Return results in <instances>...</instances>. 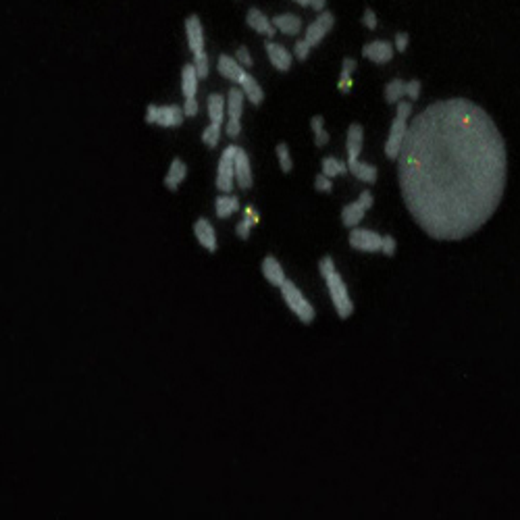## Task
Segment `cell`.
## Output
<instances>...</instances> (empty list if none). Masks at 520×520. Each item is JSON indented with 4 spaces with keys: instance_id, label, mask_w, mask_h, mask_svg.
<instances>
[{
    "instance_id": "e575fe53",
    "label": "cell",
    "mask_w": 520,
    "mask_h": 520,
    "mask_svg": "<svg viewBox=\"0 0 520 520\" xmlns=\"http://www.w3.org/2000/svg\"><path fill=\"white\" fill-rule=\"evenodd\" d=\"M408 42H410V35H408V33H404V31L396 33V42H393L396 52H404V50L408 48Z\"/></svg>"
},
{
    "instance_id": "484cf974",
    "label": "cell",
    "mask_w": 520,
    "mask_h": 520,
    "mask_svg": "<svg viewBox=\"0 0 520 520\" xmlns=\"http://www.w3.org/2000/svg\"><path fill=\"white\" fill-rule=\"evenodd\" d=\"M404 96H408V81L402 79H391L385 86V100L389 104H398Z\"/></svg>"
},
{
    "instance_id": "f35d334b",
    "label": "cell",
    "mask_w": 520,
    "mask_h": 520,
    "mask_svg": "<svg viewBox=\"0 0 520 520\" xmlns=\"http://www.w3.org/2000/svg\"><path fill=\"white\" fill-rule=\"evenodd\" d=\"M236 58H238L244 67H250V65H252V56H250V50H248L246 46H240V48H238Z\"/></svg>"
},
{
    "instance_id": "5b68a950",
    "label": "cell",
    "mask_w": 520,
    "mask_h": 520,
    "mask_svg": "<svg viewBox=\"0 0 520 520\" xmlns=\"http://www.w3.org/2000/svg\"><path fill=\"white\" fill-rule=\"evenodd\" d=\"M412 115V100H400L398 102V111H396V119L389 127V136L385 142V156L389 161H398L400 152H402V144L408 131V119Z\"/></svg>"
},
{
    "instance_id": "4316f807",
    "label": "cell",
    "mask_w": 520,
    "mask_h": 520,
    "mask_svg": "<svg viewBox=\"0 0 520 520\" xmlns=\"http://www.w3.org/2000/svg\"><path fill=\"white\" fill-rule=\"evenodd\" d=\"M238 209H240L238 198H234V196H229V194L219 196V198L215 200V211H217V217H219V219H229Z\"/></svg>"
},
{
    "instance_id": "4fadbf2b",
    "label": "cell",
    "mask_w": 520,
    "mask_h": 520,
    "mask_svg": "<svg viewBox=\"0 0 520 520\" xmlns=\"http://www.w3.org/2000/svg\"><path fill=\"white\" fill-rule=\"evenodd\" d=\"M396 54V46L387 40H375L362 46V56L377 63V65H385L393 58Z\"/></svg>"
},
{
    "instance_id": "9a60e30c",
    "label": "cell",
    "mask_w": 520,
    "mask_h": 520,
    "mask_svg": "<svg viewBox=\"0 0 520 520\" xmlns=\"http://www.w3.org/2000/svg\"><path fill=\"white\" fill-rule=\"evenodd\" d=\"M236 181L242 190H250L254 179H252V169H250V159L246 150L238 148L236 150Z\"/></svg>"
},
{
    "instance_id": "ffe728a7",
    "label": "cell",
    "mask_w": 520,
    "mask_h": 520,
    "mask_svg": "<svg viewBox=\"0 0 520 520\" xmlns=\"http://www.w3.org/2000/svg\"><path fill=\"white\" fill-rule=\"evenodd\" d=\"M186 175H188V165L181 159H173L171 167H169V173L165 177V188L171 190V192H177L179 186L184 184Z\"/></svg>"
},
{
    "instance_id": "8d00e7d4",
    "label": "cell",
    "mask_w": 520,
    "mask_h": 520,
    "mask_svg": "<svg viewBox=\"0 0 520 520\" xmlns=\"http://www.w3.org/2000/svg\"><path fill=\"white\" fill-rule=\"evenodd\" d=\"M184 113H186V117H196L198 115V100L196 98H186Z\"/></svg>"
},
{
    "instance_id": "5bb4252c",
    "label": "cell",
    "mask_w": 520,
    "mask_h": 520,
    "mask_svg": "<svg viewBox=\"0 0 520 520\" xmlns=\"http://www.w3.org/2000/svg\"><path fill=\"white\" fill-rule=\"evenodd\" d=\"M217 69H219V73L225 77V79H229V81H234V83H238L240 86V81L246 77V67L238 60V58H234V56H229V54H221L219 56V63H217Z\"/></svg>"
},
{
    "instance_id": "ab89813d",
    "label": "cell",
    "mask_w": 520,
    "mask_h": 520,
    "mask_svg": "<svg viewBox=\"0 0 520 520\" xmlns=\"http://www.w3.org/2000/svg\"><path fill=\"white\" fill-rule=\"evenodd\" d=\"M421 96V81L419 79H412V81H408V98L414 102L416 98Z\"/></svg>"
},
{
    "instance_id": "f546056e",
    "label": "cell",
    "mask_w": 520,
    "mask_h": 520,
    "mask_svg": "<svg viewBox=\"0 0 520 520\" xmlns=\"http://www.w3.org/2000/svg\"><path fill=\"white\" fill-rule=\"evenodd\" d=\"M310 127H312V133H314V144H316L318 148L327 146V144H329V133H327V129H325V119H323L320 115H314V117L310 119Z\"/></svg>"
},
{
    "instance_id": "d590c367",
    "label": "cell",
    "mask_w": 520,
    "mask_h": 520,
    "mask_svg": "<svg viewBox=\"0 0 520 520\" xmlns=\"http://www.w3.org/2000/svg\"><path fill=\"white\" fill-rule=\"evenodd\" d=\"M362 23H364V25H366L368 29H377L379 21H377V15H375V10L366 8V10H364V15H362Z\"/></svg>"
},
{
    "instance_id": "ac0fdd59",
    "label": "cell",
    "mask_w": 520,
    "mask_h": 520,
    "mask_svg": "<svg viewBox=\"0 0 520 520\" xmlns=\"http://www.w3.org/2000/svg\"><path fill=\"white\" fill-rule=\"evenodd\" d=\"M246 23H248V27H252L254 31H259L262 35H268V38H273L275 33H277V27L273 25V21L260 10V8H250L248 10V15H246Z\"/></svg>"
},
{
    "instance_id": "6da1fadb",
    "label": "cell",
    "mask_w": 520,
    "mask_h": 520,
    "mask_svg": "<svg viewBox=\"0 0 520 520\" xmlns=\"http://www.w3.org/2000/svg\"><path fill=\"white\" fill-rule=\"evenodd\" d=\"M398 179L408 213L429 238L464 240L504 198V136L487 111L466 98L433 102L408 123Z\"/></svg>"
},
{
    "instance_id": "3957f363",
    "label": "cell",
    "mask_w": 520,
    "mask_h": 520,
    "mask_svg": "<svg viewBox=\"0 0 520 520\" xmlns=\"http://www.w3.org/2000/svg\"><path fill=\"white\" fill-rule=\"evenodd\" d=\"M362 144H364V127L360 123H352L348 127V138H346V152H348V169L350 173L364 181V184H375L379 179V171L377 167L362 163L360 161V152H362Z\"/></svg>"
},
{
    "instance_id": "1f68e13d",
    "label": "cell",
    "mask_w": 520,
    "mask_h": 520,
    "mask_svg": "<svg viewBox=\"0 0 520 520\" xmlns=\"http://www.w3.org/2000/svg\"><path fill=\"white\" fill-rule=\"evenodd\" d=\"M221 125H223V123H213V121H211V125L204 127L202 142H204L206 146L215 148V146L219 144V140H221Z\"/></svg>"
},
{
    "instance_id": "8992f818",
    "label": "cell",
    "mask_w": 520,
    "mask_h": 520,
    "mask_svg": "<svg viewBox=\"0 0 520 520\" xmlns=\"http://www.w3.org/2000/svg\"><path fill=\"white\" fill-rule=\"evenodd\" d=\"M186 35H188V46L194 54V65L198 71L200 79L209 77V56L204 52V27L198 15H190L186 19Z\"/></svg>"
},
{
    "instance_id": "7c38bea8",
    "label": "cell",
    "mask_w": 520,
    "mask_h": 520,
    "mask_svg": "<svg viewBox=\"0 0 520 520\" xmlns=\"http://www.w3.org/2000/svg\"><path fill=\"white\" fill-rule=\"evenodd\" d=\"M350 246L360 252H381L383 250V236L371 229H358L354 227L348 238Z\"/></svg>"
},
{
    "instance_id": "52a82bcc",
    "label": "cell",
    "mask_w": 520,
    "mask_h": 520,
    "mask_svg": "<svg viewBox=\"0 0 520 520\" xmlns=\"http://www.w3.org/2000/svg\"><path fill=\"white\" fill-rule=\"evenodd\" d=\"M279 289H281V295H283L287 308H289L304 325H310V323L314 320V316H316V310H314V306L304 298V293L295 287V283H291V281L287 279Z\"/></svg>"
},
{
    "instance_id": "83f0119b",
    "label": "cell",
    "mask_w": 520,
    "mask_h": 520,
    "mask_svg": "<svg viewBox=\"0 0 520 520\" xmlns=\"http://www.w3.org/2000/svg\"><path fill=\"white\" fill-rule=\"evenodd\" d=\"M257 221H259V213H257L252 206H248V209L244 211V219H242V221L238 223V227H236L238 238H240V240H248Z\"/></svg>"
},
{
    "instance_id": "d6986e66",
    "label": "cell",
    "mask_w": 520,
    "mask_h": 520,
    "mask_svg": "<svg viewBox=\"0 0 520 520\" xmlns=\"http://www.w3.org/2000/svg\"><path fill=\"white\" fill-rule=\"evenodd\" d=\"M262 275L275 287H281L287 281V275H285L283 266L279 264V260L275 257H264V260H262Z\"/></svg>"
},
{
    "instance_id": "cb8c5ba5",
    "label": "cell",
    "mask_w": 520,
    "mask_h": 520,
    "mask_svg": "<svg viewBox=\"0 0 520 520\" xmlns=\"http://www.w3.org/2000/svg\"><path fill=\"white\" fill-rule=\"evenodd\" d=\"M356 71V60L354 58H350V56H346L343 60H341V75H339V81H337V88H339V92L341 94H348L350 90H352V73Z\"/></svg>"
},
{
    "instance_id": "7402d4cb",
    "label": "cell",
    "mask_w": 520,
    "mask_h": 520,
    "mask_svg": "<svg viewBox=\"0 0 520 520\" xmlns=\"http://www.w3.org/2000/svg\"><path fill=\"white\" fill-rule=\"evenodd\" d=\"M198 71H196V65H184L181 69V92H184V98H196V92H198Z\"/></svg>"
},
{
    "instance_id": "ba28073f",
    "label": "cell",
    "mask_w": 520,
    "mask_h": 520,
    "mask_svg": "<svg viewBox=\"0 0 520 520\" xmlns=\"http://www.w3.org/2000/svg\"><path fill=\"white\" fill-rule=\"evenodd\" d=\"M186 119L184 106L179 104H165V106H156V104H148L146 108V123L150 125H161V127H179Z\"/></svg>"
},
{
    "instance_id": "836d02e7",
    "label": "cell",
    "mask_w": 520,
    "mask_h": 520,
    "mask_svg": "<svg viewBox=\"0 0 520 520\" xmlns=\"http://www.w3.org/2000/svg\"><path fill=\"white\" fill-rule=\"evenodd\" d=\"M396 250H398L396 238H393V236H383V250H381V252H383L385 257H393Z\"/></svg>"
},
{
    "instance_id": "44dd1931",
    "label": "cell",
    "mask_w": 520,
    "mask_h": 520,
    "mask_svg": "<svg viewBox=\"0 0 520 520\" xmlns=\"http://www.w3.org/2000/svg\"><path fill=\"white\" fill-rule=\"evenodd\" d=\"M273 25L277 27V31L285 35H298L302 31V19L293 13H283L273 17Z\"/></svg>"
},
{
    "instance_id": "277c9868",
    "label": "cell",
    "mask_w": 520,
    "mask_h": 520,
    "mask_svg": "<svg viewBox=\"0 0 520 520\" xmlns=\"http://www.w3.org/2000/svg\"><path fill=\"white\" fill-rule=\"evenodd\" d=\"M333 25H335V17H333V13H331V10H323V13H318V15H316V19H314V21L306 27V31H304V40L295 42V46H293V56H295L298 60H306V58H308V54H310V50L323 42V38H325V35L333 29Z\"/></svg>"
},
{
    "instance_id": "8fae6325",
    "label": "cell",
    "mask_w": 520,
    "mask_h": 520,
    "mask_svg": "<svg viewBox=\"0 0 520 520\" xmlns=\"http://www.w3.org/2000/svg\"><path fill=\"white\" fill-rule=\"evenodd\" d=\"M371 206H373V194H371L368 190H364V192L358 196V200H354V202H350V204H346V206L341 209V223H343L348 229L358 227L360 221L364 219V215H366V211H368Z\"/></svg>"
},
{
    "instance_id": "d6a6232c",
    "label": "cell",
    "mask_w": 520,
    "mask_h": 520,
    "mask_svg": "<svg viewBox=\"0 0 520 520\" xmlns=\"http://www.w3.org/2000/svg\"><path fill=\"white\" fill-rule=\"evenodd\" d=\"M314 188H316V192H323V194H329V192L333 190V184H331V177H327L325 173H323V175H316V179H314Z\"/></svg>"
},
{
    "instance_id": "30bf717a",
    "label": "cell",
    "mask_w": 520,
    "mask_h": 520,
    "mask_svg": "<svg viewBox=\"0 0 520 520\" xmlns=\"http://www.w3.org/2000/svg\"><path fill=\"white\" fill-rule=\"evenodd\" d=\"M236 150L238 146H227L219 159V171H217V188L223 194L234 192L236 181Z\"/></svg>"
},
{
    "instance_id": "d4e9b609",
    "label": "cell",
    "mask_w": 520,
    "mask_h": 520,
    "mask_svg": "<svg viewBox=\"0 0 520 520\" xmlns=\"http://www.w3.org/2000/svg\"><path fill=\"white\" fill-rule=\"evenodd\" d=\"M225 108H227V98H223L221 94H211L209 96V117H211L213 123H223Z\"/></svg>"
},
{
    "instance_id": "603a6c76",
    "label": "cell",
    "mask_w": 520,
    "mask_h": 520,
    "mask_svg": "<svg viewBox=\"0 0 520 520\" xmlns=\"http://www.w3.org/2000/svg\"><path fill=\"white\" fill-rule=\"evenodd\" d=\"M240 88L244 90L246 100H250L254 106H260V104H262V100H264V90L260 88V83L250 75V73H246V77L240 81Z\"/></svg>"
},
{
    "instance_id": "e0dca14e",
    "label": "cell",
    "mask_w": 520,
    "mask_h": 520,
    "mask_svg": "<svg viewBox=\"0 0 520 520\" xmlns=\"http://www.w3.org/2000/svg\"><path fill=\"white\" fill-rule=\"evenodd\" d=\"M194 234H196L198 244H200L204 250L217 252V234H215V227L211 225V221L198 219V221L194 223Z\"/></svg>"
},
{
    "instance_id": "4dcf8cb0",
    "label": "cell",
    "mask_w": 520,
    "mask_h": 520,
    "mask_svg": "<svg viewBox=\"0 0 520 520\" xmlns=\"http://www.w3.org/2000/svg\"><path fill=\"white\" fill-rule=\"evenodd\" d=\"M275 152H277V159H279V167H281V171H283V173H291V169H293V161H291V154H289L287 144H285V142H279V144H277V148H275Z\"/></svg>"
},
{
    "instance_id": "7a4b0ae2",
    "label": "cell",
    "mask_w": 520,
    "mask_h": 520,
    "mask_svg": "<svg viewBox=\"0 0 520 520\" xmlns=\"http://www.w3.org/2000/svg\"><path fill=\"white\" fill-rule=\"evenodd\" d=\"M318 270H320V277L325 279L327 283V289H329V295H331V302H333V308L337 310V316L339 318H348L352 312H354V302L348 293V287L335 266V262L331 257H323L318 260Z\"/></svg>"
},
{
    "instance_id": "9c48e42d",
    "label": "cell",
    "mask_w": 520,
    "mask_h": 520,
    "mask_svg": "<svg viewBox=\"0 0 520 520\" xmlns=\"http://www.w3.org/2000/svg\"><path fill=\"white\" fill-rule=\"evenodd\" d=\"M244 102H246V94H244L242 88H231L227 92V125H225V133L231 140L242 133L240 117L244 113Z\"/></svg>"
},
{
    "instance_id": "f1b7e54d",
    "label": "cell",
    "mask_w": 520,
    "mask_h": 520,
    "mask_svg": "<svg viewBox=\"0 0 520 520\" xmlns=\"http://www.w3.org/2000/svg\"><path fill=\"white\" fill-rule=\"evenodd\" d=\"M320 167H323V173L327 175V177H337V175H346V173H350V169H348V163H341L339 159H335V156H325L323 161H320Z\"/></svg>"
},
{
    "instance_id": "2e32d148",
    "label": "cell",
    "mask_w": 520,
    "mask_h": 520,
    "mask_svg": "<svg viewBox=\"0 0 520 520\" xmlns=\"http://www.w3.org/2000/svg\"><path fill=\"white\" fill-rule=\"evenodd\" d=\"M264 50H266V54H268V58H270V63H273V67L277 71H289L291 69V58L293 56L285 46H281L277 42H266Z\"/></svg>"
},
{
    "instance_id": "74e56055",
    "label": "cell",
    "mask_w": 520,
    "mask_h": 520,
    "mask_svg": "<svg viewBox=\"0 0 520 520\" xmlns=\"http://www.w3.org/2000/svg\"><path fill=\"white\" fill-rule=\"evenodd\" d=\"M293 2L300 4V6H312L316 13H323L325 4H327V0H293Z\"/></svg>"
}]
</instances>
